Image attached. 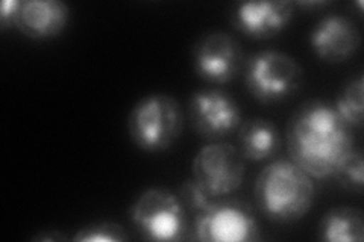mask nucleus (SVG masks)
<instances>
[{
	"label": "nucleus",
	"mask_w": 364,
	"mask_h": 242,
	"mask_svg": "<svg viewBox=\"0 0 364 242\" xmlns=\"http://www.w3.org/2000/svg\"><path fill=\"white\" fill-rule=\"evenodd\" d=\"M350 129L331 103L321 99L305 101L287 124L289 155L310 177H333L341 160L354 148Z\"/></svg>",
	"instance_id": "nucleus-1"
},
{
	"label": "nucleus",
	"mask_w": 364,
	"mask_h": 242,
	"mask_svg": "<svg viewBox=\"0 0 364 242\" xmlns=\"http://www.w3.org/2000/svg\"><path fill=\"white\" fill-rule=\"evenodd\" d=\"M259 212L273 223H293L311 211L314 183L293 160H273L259 171L254 188Z\"/></svg>",
	"instance_id": "nucleus-2"
},
{
	"label": "nucleus",
	"mask_w": 364,
	"mask_h": 242,
	"mask_svg": "<svg viewBox=\"0 0 364 242\" xmlns=\"http://www.w3.org/2000/svg\"><path fill=\"white\" fill-rule=\"evenodd\" d=\"M184 131L179 101L166 93L141 97L128 115L131 141L143 152L156 153L172 147Z\"/></svg>",
	"instance_id": "nucleus-3"
},
{
	"label": "nucleus",
	"mask_w": 364,
	"mask_h": 242,
	"mask_svg": "<svg viewBox=\"0 0 364 242\" xmlns=\"http://www.w3.org/2000/svg\"><path fill=\"white\" fill-rule=\"evenodd\" d=\"M245 82L255 100L273 105L298 93L304 82V68L287 53L261 50L249 57Z\"/></svg>",
	"instance_id": "nucleus-4"
},
{
	"label": "nucleus",
	"mask_w": 364,
	"mask_h": 242,
	"mask_svg": "<svg viewBox=\"0 0 364 242\" xmlns=\"http://www.w3.org/2000/svg\"><path fill=\"white\" fill-rule=\"evenodd\" d=\"M131 221L149 241H181L186 238L187 218L181 199L166 188H147L129 209Z\"/></svg>",
	"instance_id": "nucleus-5"
},
{
	"label": "nucleus",
	"mask_w": 364,
	"mask_h": 242,
	"mask_svg": "<svg viewBox=\"0 0 364 242\" xmlns=\"http://www.w3.org/2000/svg\"><path fill=\"white\" fill-rule=\"evenodd\" d=\"M195 238L202 242H254L261 239V229L247 203L223 200L198 215Z\"/></svg>",
	"instance_id": "nucleus-6"
},
{
	"label": "nucleus",
	"mask_w": 364,
	"mask_h": 242,
	"mask_svg": "<svg viewBox=\"0 0 364 242\" xmlns=\"http://www.w3.org/2000/svg\"><path fill=\"white\" fill-rule=\"evenodd\" d=\"M191 172L211 197H222L243 185L246 164L242 152L228 143L203 145L193 158Z\"/></svg>",
	"instance_id": "nucleus-7"
},
{
	"label": "nucleus",
	"mask_w": 364,
	"mask_h": 242,
	"mask_svg": "<svg viewBox=\"0 0 364 242\" xmlns=\"http://www.w3.org/2000/svg\"><path fill=\"white\" fill-rule=\"evenodd\" d=\"M245 52L232 35L211 31L193 45V67L199 77L211 84H228L240 75Z\"/></svg>",
	"instance_id": "nucleus-8"
},
{
	"label": "nucleus",
	"mask_w": 364,
	"mask_h": 242,
	"mask_svg": "<svg viewBox=\"0 0 364 242\" xmlns=\"http://www.w3.org/2000/svg\"><path fill=\"white\" fill-rule=\"evenodd\" d=\"M188 112L193 128L208 140L228 136L242 124V111L237 100L218 88H205L191 93Z\"/></svg>",
	"instance_id": "nucleus-9"
},
{
	"label": "nucleus",
	"mask_w": 364,
	"mask_h": 242,
	"mask_svg": "<svg viewBox=\"0 0 364 242\" xmlns=\"http://www.w3.org/2000/svg\"><path fill=\"white\" fill-rule=\"evenodd\" d=\"M313 52L326 62H343L361 45V32L349 17L328 14L310 33Z\"/></svg>",
	"instance_id": "nucleus-10"
},
{
	"label": "nucleus",
	"mask_w": 364,
	"mask_h": 242,
	"mask_svg": "<svg viewBox=\"0 0 364 242\" xmlns=\"http://www.w3.org/2000/svg\"><path fill=\"white\" fill-rule=\"evenodd\" d=\"M294 14L286 0H259L238 4L232 13L234 26L250 38H272L289 26Z\"/></svg>",
	"instance_id": "nucleus-11"
},
{
	"label": "nucleus",
	"mask_w": 364,
	"mask_h": 242,
	"mask_svg": "<svg viewBox=\"0 0 364 242\" xmlns=\"http://www.w3.org/2000/svg\"><path fill=\"white\" fill-rule=\"evenodd\" d=\"M70 8L61 0H25L21 2L14 26L32 40L53 38L67 28Z\"/></svg>",
	"instance_id": "nucleus-12"
},
{
	"label": "nucleus",
	"mask_w": 364,
	"mask_h": 242,
	"mask_svg": "<svg viewBox=\"0 0 364 242\" xmlns=\"http://www.w3.org/2000/svg\"><path fill=\"white\" fill-rule=\"evenodd\" d=\"M238 144L245 158L259 163L277 155L281 145V136L277 124L272 120L252 117L240 124Z\"/></svg>",
	"instance_id": "nucleus-13"
},
{
	"label": "nucleus",
	"mask_w": 364,
	"mask_h": 242,
	"mask_svg": "<svg viewBox=\"0 0 364 242\" xmlns=\"http://www.w3.org/2000/svg\"><path fill=\"white\" fill-rule=\"evenodd\" d=\"M318 232L326 242H361L364 239V215L357 207H333L322 216Z\"/></svg>",
	"instance_id": "nucleus-14"
},
{
	"label": "nucleus",
	"mask_w": 364,
	"mask_h": 242,
	"mask_svg": "<svg viewBox=\"0 0 364 242\" xmlns=\"http://www.w3.org/2000/svg\"><path fill=\"white\" fill-rule=\"evenodd\" d=\"M363 75H358L357 77H352L345 85L334 105L341 120L349 128H360L363 124Z\"/></svg>",
	"instance_id": "nucleus-15"
},
{
	"label": "nucleus",
	"mask_w": 364,
	"mask_h": 242,
	"mask_svg": "<svg viewBox=\"0 0 364 242\" xmlns=\"http://www.w3.org/2000/svg\"><path fill=\"white\" fill-rule=\"evenodd\" d=\"M341 187L348 191L361 192L364 187L363 153L358 148H352L337 167L334 176Z\"/></svg>",
	"instance_id": "nucleus-16"
},
{
	"label": "nucleus",
	"mask_w": 364,
	"mask_h": 242,
	"mask_svg": "<svg viewBox=\"0 0 364 242\" xmlns=\"http://www.w3.org/2000/svg\"><path fill=\"white\" fill-rule=\"evenodd\" d=\"M131 238L120 224L104 221L88 224L77 230L73 236L76 242H128Z\"/></svg>",
	"instance_id": "nucleus-17"
},
{
	"label": "nucleus",
	"mask_w": 364,
	"mask_h": 242,
	"mask_svg": "<svg viewBox=\"0 0 364 242\" xmlns=\"http://www.w3.org/2000/svg\"><path fill=\"white\" fill-rule=\"evenodd\" d=\"M179 199L182 204H184V207H188L193 212H198V215L202 214L203 211H207L214 203V197H211L195 179L186 180L179 187Z\"/></svg>",
	"instance_id": "nucleus-18"
},
{
	"label": "nucleus",
	"mask_w": 364,
	"mask_h": 242,
	"mask_svg": "<svg viewBox=\"0 0 364 242\" xmlns=\"http://www.w3.org/2000/svg\"><path fill=\"white\" fill-rule=\"evenodd\" d=\"M20 5V0H4L2 8H0V25H2V29L14 25Z\"/></svg>",
	"instance_id": "nucleus-19"
},
{
	"label": "nucleus",
	"mask_w": 364,
	"mask_h": 242,
	"mask_svg": "<svg viewBox=\"0 0 364 242\" xmlns=\"http://www.w3.org/2000/svg\"><path fill=\"white\" fill-rule=\"evenodd\" d=\"M33 239L37 241H67L65 236L56 232V230H52V233H46V235H37Z\"/></svg>",
	"instance_id": "nucleus-20"
}]
</instances>
